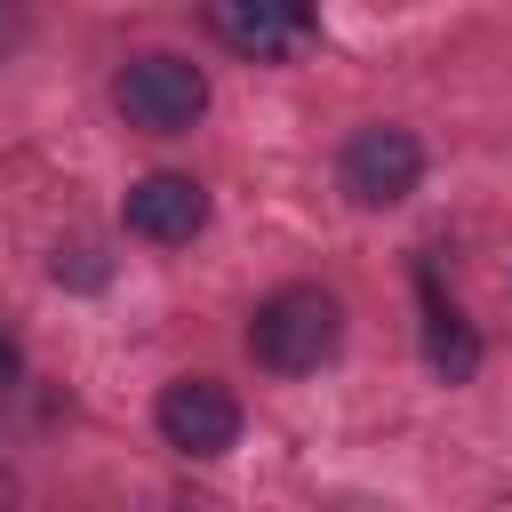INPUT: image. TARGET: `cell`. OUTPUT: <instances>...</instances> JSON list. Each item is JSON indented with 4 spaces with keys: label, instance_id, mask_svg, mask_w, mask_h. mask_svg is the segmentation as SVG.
I'll return each instance as SVG.
<instances>
[{
    "label": "cell",
    "instance_id": "cell-1",
    "mask_svg": "<svg viewBox=\"0 0 512 512\" xmlns=\"http://www.w3.org/2000/svg\"><path fill=\"white\" fill-rule=\"evenodd\" d=\"M344 344V304L328 288H272L256 312H248V360L272 368V376H312L328 368Z\"/></svg>",
    "mask_w": 512,
    "mask_h": 512
},
{
    "label": "cell",
    "instance_id": "cell-2",
    "mask_svg": "<svg viewBox=\"0 0 512 512\" xmlns=\"http://www.w3.org/2000/svg\"><path fill=\"white\" fill-rule=\"evenodd\" d=\"M112 112H120L128 128H144V136H184V128L208 112V72H200L192 56H168V48L128 56V64L112 72Z\"/></svg>",
    "mask_w": 512,
    "mask_h": 512
},
{
    "label": "cell",
    "instance_id": "cell-3",
    "mask_svg": "<svg viewBox=\"0 0 512 512\" xmlns=\"http://www.w3.org/2000/svg\"><path fill=\"white\" fill-rule=\"evenodd\" d=\"M336 184H344L352 208H400V200L424 184V144H416L408 128H392V120H368V128L344 136Z\"/></svg>",
    "mask_w": 512,
    "mask_h": 512
},
{
    "label": "cell",
    "instance_id": "cell-4",
    "mask_svg": "<svg viewBox=\"0 0 512 512\" xmlns=\"http://www.w3.org/2000/svg\"><path fill=\"white\" fill-rule=\"evenodd\" d=\"M152 424H160V440H168L176 456H224V448L240 440V400H232L216 376H176V384L160 392Z\"/></svg>",
    "mask_w": 512,
    "mask_h": 512
},
{
    "label": "cell",
    "instance_id": "cell-5",
    "mask_svg": "<svg viewBox=\"0 0 512 512\" xmlns=\"http://www.w3.org/2000/svg\"><path fill=\"white\" fill-rule=\"evenodd\" d=\"M120 224H128L136 240H152V248H192V240L208 232V192H200L192 176H176V168L136 176L128 200H120Z\"/></svg>",
    "mask_w": 512,
    "mask_h": 512
},
{
    "label": "cell",
    "instance_id": "cell-6",
    "mask_svg": "<svg viewBox=\"0 0 512 512\" xmlns=\"http://www.w3.org/2000/svg\"><path fill=\"white\" fill-rule=\"evenodd\" d=\"M208 24H216L224 48L272 64V56H288V48L320 24V8H312V0H208Z\"/></svg>",
    "mask_w": 512,
    "mask_h": 512
},
{
    "label": "cell",
    "instance_id": "cell-7",
    "mask_svg": "<svg viewBox=\"0 0 512 512\" xmlns=\"http://www.w3.org/2000/svg\"><path fill=\"white\" fill-rule=\"evenodd\" d=\"M416 288H424V360L448 376V384H464L472 368H480V336H472V320L440 296V280H432V264H416Z\"/></svg>",
    "mask_w": 512,
    "mask_h": 512
},
{
    "label": "cell",
    "instance_id": "cell-8",
    "mask_svg": "<svg viewBox=\"0 0 512 512\" xmlns=\"http://www.w3.org/2000/svg\"><path fill=\"white\" fill-rule=\"evenodd\" d=\"M48 272H56L64 288H104V272H112V264H104V248H96V240H64Z\"/></svg>",
    "mask_w": 512,
    "mask_h": 512
},
{
    "label": "cell",
    "instance_id": "cell-9",
    "mask_svg": "<svg viewBox=\"0 0 512 512\" xmlns=\"http://www.w3.org/2000/svg\"><path fill=\"white\" fill-rule=\"evenodd\" d=\"M16 392H24V344L0 328V416H8V400H16Z\"/></svg>",
    "mask_w": 512,
    "mask_h": 512
},
{
    "label": "cell",
    "instance_id": "cell-10",
    "mask_svg": "<svg viewBox=\"0 0 512 512\" xmlns=\"http://www.w3.org/2000/svg\"><path fill=\"white\" fill-rule=\"evenodd\" d=\"M24 40V0H0V48Z\"/></svg>",
    "mask_w": 512,
    "mask_h": 512
},
{
    "label": "cell",
    "instance_id": "cell-11",
    "mask_svg": "<svg viewBox=\"0 0 512 512\" xmlns=\"http://www.w3.org/2000/svg\"><path fill=\"white\" fill-rule=\"evenodd\" d=\"M0 504H16V472L8 464H0Z\"/></svg>",
    "mask_w": 512,
    "mask_h": 512
}]
</instances>
